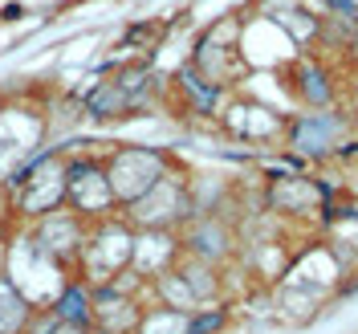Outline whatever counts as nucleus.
<instances>
[{"instance_id":"nucleus-1","label":"nucleus","mask_w":358,"mask_h":334,"mask_svg":"<svg viewBox=\"0 0 358 334\" xmlns=\"http://www.w3.org/2000/svg\"><path fill=\"white\" fill-rule=\"evenodd\" d=\"M134 241H138V232H134L122 216L90 224L82 257H78V265H82V277H78V281L90 286V290L114 286V281L134 265Z\"/></svg>"},{"instance_id":"nucleus-9","label":"nucleus","mask_w":358,"mask_h":334,"mask_svg":"<svg viewBox=\"0 0 358 334\" xmlns=\"http://www.w3.org/2000/svg\"><path fill=\"white\" fill-rule=\"evenodd\" d=\"M86 232H90V224L82 221L78 212H66V208H57V212L41 216L37 232H33V245L41 249L49 261L66 265V261H73V257H82Z\"/></svg>"},{"instance_id":"nucleus-14","label":"nucleus","mask_w":358,"mask_h":334,"mask_svg":"<svg viewBox=\"0 0 358 334\" xmlns=\"http://www.w3.org/2000/svg\"><path fill=\"white\" fill-rule=\"evenodd\" d=\"M232 322V310L228 306H200L196 314H187V334H220L224 326Z\"/></svg>"},{"instance_id":"nucleus-5","label":"nucleus","mask_w":358,"mask_h":334,"mask_svg":"<svg viewBox=\"0 0 358 334\" xmlns=\"http://www.w3.org/2000/svg\"><path fill=\"white\" fill-rule=\"evenodd\" d=\"M167 176H171V155L159 151V147H118L106 159V179H110V192L118 208L138 204Z\"/></svg>"},{"instance_id":"nucleus-3","label":"nucleus","mask_w":358,"mask_h":334,"mask_svg":"<svg viewBox=\"0 0 358 334\" xmlns=\"http://www.w3.org/2000/svg\"><path fill=\"white\" fill-rule=\"evenodd\" d=\"M355 134V118L342 111H301L289 118L285 131V151L297 163H322V159H338V151L350 143Z\"/></svg>"},{"instance_id":"nucleus-11","label":"nucleus","mask_w":358,"mask_h":334,"mask_svg":"<svg viewBox=\"0 0 358 334\" xmlns=\"http://www.w3.org/2000/svg\"><path fill=\"white\" fill-rule=\"evenodd\" d=\"M131 111H134L131 94L118 86L114 78L98 82V86L90 90V98H86V114L90 118H122V114H131Z\"/></svg>"},{"instance_id":"nucleus-12","label":"nucleus","mask_w":358,"mask_h":334,"mask_svg":"<svg viewBox=\"0 0 358 334\" xmlns=\"http://www.w3.org/2000/svg\"><path fill=\"white\" fill-rule=\"evenodd\" d=\"M29 318H33V306H29L21 293H17V286L0 273V334H24Z\"/></svg>"},{"instance_id":"nucleus-4","label":"nucleus","mask_w":358,"mask_h":334,"mask_svg":"<svg viewBox=\"0 0 358 334\" xmlns=\"http://www.w3.org/2000/svg\"><path fill=\"white\" fill-rule=\"evenodd\" d=\"M261 208H268V216H277V221H310V216L326 221L334 212V192L317 176L285 172L261 188Z\"/></svg>"},{"instance_id":"nucleus-15","label":"nucleus","mask_w":358,"mask_h":334,"mask_svg":"<svg viewBox=\"0 0 358 334\" xmlns=\"http://www.w3.org/2000/svg\"><path fill=\"white\" fill-rule=\"evenodd\" d=\"M24 334H94V330H90V326H69V322H62L53 310H37L29 318Z\"/></svg>"},{"instance_id":"nucleus-8","label":"nucleus","mask_w":358,"mask_h":334,"mask_svg":"<svg viewBox=\"0 0 358 334\" xmlns=\"http://www.w3.org/2000/svg\"><path fill=\"white\" fill-rule=\"evenodd\" d=\"M179 249L187 257L208 261V265H228L232 257H241V232L224 212H200L179 232Z\"/></svg>"},{"instance_id":"nucleus-6","label":"nucleus","mask_w":358,"mask_h":334,"mask_svg":"<svg viewBox=\"0 0 358 334\" xmlns=\"http://www.w3.org/2000/svg\"><path fill=\"white\" fill-rule=\"evenodd\" d=\"M17 188V208L24 216H49L57 208H66V188H69V163L53 151L37 155L33 163H24L21 176L13 179Z\"/></svg>"},{"instance_id":"nucleus-13","label":"nucleus","mask_w":358,"mask_h":334,"mask_svg":"<svg viewBox=\"0 0 358 334\" xmlns=\"http://www.w3.org/2000/svg\"><path fill=\"white\" fill-rule=\"evenodd\" d=\"M134 334H187V314L151 306V310H143V322H138Z\"/></svg>"},{"instance_id":"nucleus-7","label":"nucleus","mask_w":358,"mask_h":334,"mask_svg":"<svg viewBox=\"0 0 358 334\" xmlns=\"http://www.w3.org/2000/svg\"><path fill=\"white\" fill-rule=\"evenodd\" d=\"M66 204H69V212H78L86 224L110 221L118 204H114L110 179H106V163H98V159H78V163H69Z\"/></svg>"},{"instance_id":"nucleus-2","label":"nucleus","mask_w":358,"mask_h":334,"mask_svg":"<svg viewBox=\"0 0 358 334\" xmlns=\"http://www.w3.org/2000/svg\"><path fill=\"white\" fill-rule=\"evenodd\" d=\"M122 221L131 224L134 232H183L196 221V188H192V179L171 172L138 204L122 208Z\"/></svg>"},{"instance_id":"nucleus-10","label":"nucleus","mask_w":358,"mask_h":334,"mask_svg":"<svg viewBox=\"0 0 358 334\" xmlns=\"http://www.w3.org/2000/svg\"><path fill=\"white\" fill-rule=\"evenodd\" d=\"M289 78H293V98L301 111H334V98H338V86H334V74L326 66L322 53H301L293 57L289 66Z\"/></svg>"}]
</instances>
